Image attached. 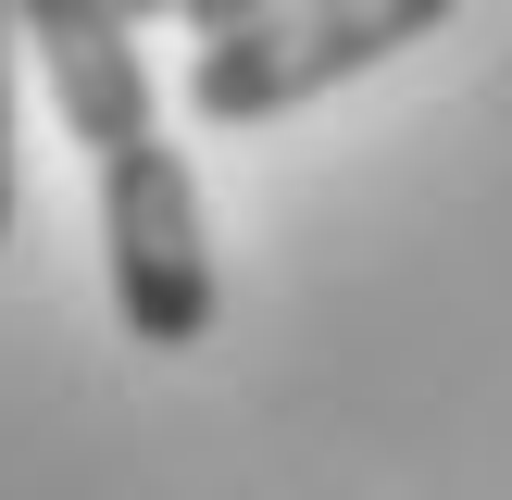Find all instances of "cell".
Listing matches in <instances>:
<instances>
[{
    "instance_id": "6da1fadb",
    "label": "cell",
    "mask_w": 512,
    "mask_h": 500,
    "mask_svg": "<svg viewBox=\"0 0 512 500\" xmlns=\"http://www.w3.org/2000/svg\"><path fill=\"white\" fill-rule=\"evenodd\" d=\"M463 0H275V13L225 25V38L188 50V113L200 125H263L300 113V100L375 75L388 50H413L425 25H450Z\"/></svg>"
},
{
    "instance_id": "7a4b0ae2",
    "label": "cell",
    "mask_w": 512,
    "mask_h": 500,
    "mask_svg": "<svg viewBox=\"0 0 512 500\" xmlns=\"http://www.w3.org/2000/svg\"><path fill=\"white\" fill-rule=\"evenodd\" d=\"M100 175V263H113V313L138 350H200L225 313V275H213V225H200V175L175 163L163 138L113 150Z\"/></svg>"
},
{
    "instance_id": "3957f363",
    "label": "cell",
    "mask_w": 512,
    "mask_h": 500,
    "mask_svg": "<svg viewBox=\"0 0 512 500\" xmlns=\"http://www.w3.org/2000/svg\"><path fill=\"white\" fill-rule=\"evenodd\" d=\"M25 50H38V75H50V100H63V125H75V150H88V163L163 138V125H150L138 25H125L113 0H25Z\"/></svg>"
},
{
    "instance_id": "277c9868",
    "label": "cell",
    "mask_w": 512,
    "mask_h": 500,
    "mask_svg": "<svg viewBox=\"0 0 512 500\" xmlns=\"http://www.w3.org/2000/svg\"><path fill=\"white\" fill-rule=\"evenodd\" d=\"M13 50H25V0H0V238H13Z\"/></svg>"
},
{
    "instance_id": "5b68a950",
    "label": "cell",
    "mask_w": 512,
    "mask_h": 500,
    "mask_svg": "<svg viewBox=\"0 0 512 500\" xmlns=\"http://www.w3.org/2000/svg\"><path fill=\"white\" fill-rule=\"evenodd\" d=\"M250 13H275V0H188V25H200V38H225V25H250Z\"/></svg>"
},
{
    "instance_id": "8992f818",
    "label": "cell",
    "mask_w": 512,
    "mask_h": 500,
    "mask_svg": "<svg viewBox=\"0 0 512 500\" xmlns=\"http://www.w3.org/2000/svg\"><path fill=\"white\" fill-rule=\"evenodd\" d=\"M113 13H125V25H150V13H188V0H113Z\"/></svg>"
}]
</instances>
